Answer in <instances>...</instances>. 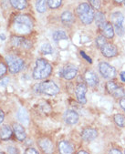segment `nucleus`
Returning a JSON list of instances; mask_svg holds the SVG:
<instances>
[{"label":"nucleus","instance_id":"f257e3e1","mask_svg":"<svg viewBox=\"0 0 125 154\" xmlns=\"http://www.w3.org/2000/svg\"><path fill=\"white\" fill-rule=\"evenodd\" d=\"M52 72V67L44 58H39L36 61V67L33 70L35 79H43L48 78Z\"/></svg>","mask_w":125,"mask_h":154},{"label":"nucleus","instance_id":"f03ea898","mask_svg":"<svg viewBox=\"0 0 125 154\" xmlns=\"http://www.w3.org/2000/svg\"><path fill=\"white\" fill-rule=\"evenodd\" d=\"M15 30L20 34H28L33 26L31 18L26 15H18L15 17Z\"/></svg>","mask_w":125,"mask_h":154},{"label":"nucleus","instance_id":"7ed1b4c3","mask_svg":"<svg viewBox=\"0 0 125 154\" xmlns=\"http://www.w3.org/2000/svg\"><path fill=\"white\" fill-rule=\"evenodd\" d=\"M76 11L80 20L85 25H89L94 19V11L87 3H82L79 5Z\"/></svg>","mask_w":125,"mask_h":154},{"label":"nucleus","instance_id":"20e7f679","mask_svg":"<svg viewBox=\"0 0 125 154\" xmlns=\"http://www.w3.org/2000/svg\"><path fill=\"white\" fill-rule=\"evenodd\" d=\"M35 88L36 92H40V93H44L48 96H54L59 92V88L51 80H46L42 83H39L35 87Z\"/></svg>","mask_w":125,"mask_h":154},{"label":"nucleus","instance_id":"39448f33","mask_svg":"<svg viewBox=\"0 0 125 154\" xmlns=\"http://www.w3.org/2000/svg\"><path fill=\"white\" fill-rule=\"evenodd\" d=\"M6 61L8 65L9 71L12 74L18 73L24 67V61L15 55H8L6 57Z\"/></svg>","mask_w":125,"mask_h":154},{"label":"nucleus","instance_id":"423d86ee","mask_svg":"<svg viewBox=\"0 0 125 154\" xmlns=\"http://www.w3.org/2000/svg\"><path fill=\"white\" fill-rule=\"evenodd\" d=\"M111 18L112 26L114 27L115 32L119 36H122V34L124 32V29H123V26H122L123 20H124L123 15L120 12H115V13L111 14Z\"/></svg>","mask_w":125,"mask_h":154},{"label":"nucleus","instance_id":"0eeeda50","mask_svg":"<svg viewBox=\"0 0 125 154\" xmlns=\"http://www.w3.org/2000/svg\"><path fill=\"white\" fill-rule=\"evenodd\" d=\"M106 88H107V90H108L109 93H110L111 95H112V96H113L114 98H116V99H121V98H123V97L125 96L124 89H123L121 87L118 86L116 83L112 82V81L107 82V84H106Z\"/></svg>","mask_w":125,"mask_h":154},{"label":"nucleus","instance_id":"6e6552de","mask_svg":"<svg viewBox=\"0 0 125 154\" xmlns=\"http://www.w3.org/2000/svg\"><path fill=\"white\" fill-rule=\"evenodd\" d=\"M99 69L102 77L105 79H113L116 76L115 69L107 62H101L99 65Z\"/></svg>","mask_w":125,"mask_h":154},{"label":"nucleus","instance_id":"1a4fd4ad","mask_svg":"<svg viewBox=\"0 0 125 154\" xmlns=\"http://www.w3.org/2000/svg\"><path fill=\"white\" fill-rule=\"evenodd\" d=\"M11 43L14 47H19V48H26V49H30L32 48V43H31L29 40L24 38L23 37H18V36L12 37Z\"/></svg>","mask_w":125,"mask_h":154},{"label":"nucleus","instance_id":"9d476101","mask_svg":"<svg viewBox=\"0 0 125 154\" xmlns=\"http://www.w3.org/2000/svg\"><path fill=\"white\" fill-rule=\"evenodd\" d=\"M86 93H87V86L84 83L78 84L76 87V97L80 104H85L87 102Z\"/></svg>","mask_w":125,"mask_h":154},{"label":"nucleus","instance_id":"9b49d317","mask_svg":"<svg viewBox=\"0 0 125 154\" xmlns=\"http://www.w3.org/2000/svg\"><path fill=\"white\" fill-rule=\"evenodd\" d=\"M78 73V69L75 66L73 65H67L64 67V69L61 70L60 74L61 76L63 77L65 79L67 80H70L72 79H74L76 77Z\"/></svg>","mask_w":125,"mask_h":154},{"label":"nucleus","instance_id":"f8f14e48","mask_svg":"<svg viewBox=\"0 0 125 154\" xmlns=\"http://www.w3.org/2000/svg\"><path fill=\"white\" fill-rule=\"evenodd\" d=\"M63 119L64 121L69 125H74L79 121V114L71 109H69L65 111L63 115Z\"/></svg>","mask_w":125,"mask_h":154},{"label":"nucleus","instance_id":"ddd939ff","mask_svg":"<svg viewBox=\"0 0 125 154\" xmlns=\"http://www.w3.org/2000/svg\"><path fill=\"white\" fill-rule=\"evenodd\" d=\"M101 50H102V53L103 54V56L106 57H115L118 53V49H117L116 46H114L113 44H110V43H106L105 45H103L101 48Z\"/></svg>","mask_w":125,"mask_h":154},{"label":"nucleus","instance_id":"4468645a","mask_svg":"<svg viewBox=\"0 0 125 154\" xmlns=\"http://www.w3.org/2000/svg\"><path fill=\"white\" fill-rule=\"evenodd\" d=\"M97 136H98V131L95 129H92V128L85 129L81 133L82 140L87 142H90L92 140H94L97 138Z\"/></svg>","mask_w":125,"mask_h":154},{"label":"nucleus","instance_id":"2eb2a0df","mask_svg":"<svg viewBox=\"0 0 125 154\" xmlns=\"http://www.w3.org/2000/svg\"><path fill=\"white\" fill-rule=\"evenodd\" d=\"M85 80L87 84L90 87H96L99 84V79L96 73H94L91 70H88L85 73Z\"/></svg>","mask_w":125,"mask_h":154},{"label":"nucleus","instance_id":"dca6fc26","mask_svg":"<svg viewBox=\"0 0 125 154\" xmlns=\"http://www.w3.org/2000/svg\"><path fill=\"white\" fill-rule=\"evenodd\" d=\"M58 147L59 152L62 153V154H70L74 150L73 145L70 142L66 141V140H61V141H59Z\"/></svg>","mask_w":125,"mask_h":154},{"label":"nucleus","instance_id":"f3484780","mask_svg":"<svg viewBox=\"0 0 125 154\" xmlns=\"http://www.w3.org/2000/svg\"><path fill=\"white\" fill-rule=\"evenodd\" d=\"M13 131H14L16 138L18 140L23 141V140H26L27 134H26V131H25V129L23 128L22 125L18 124V123H15V124L13 125Z\"/></svg>","mask_w":125,"mask_h":154},{"label":"nucleus","instance_id":"a211bd4d","mask_svg":"<svg viewBox=\"0 0 125 154\" xmlns=\"http://www.w3.org/2000/svg\"><path fill=\"white\" fill-rule=\"evenodd\" d=\"M39 148L42 149V151L45 153H50L53 151V144L51 140L48 138H44L40 140L39 141Z\"/></svg>","mask_w":125,"mask_h":154},{"label":"nucleus","instance_id":"6ab92c4d","mask_svg":"<svg viewBox=\"0 0 125 154\" xmlns=\"http://www.w3.org/2000/svg\"><path fill=\"white\" fill-rule=\"evenodd\" d=\"M102 34L105 38H112L114 36V27L112 26V24L106 22L102 26Z\"/></svg>","mask_w":125,"mask_h":154},{"label":"nucleus","instance_id":"aec40b11","mask_svg":"<svg viewBox=\"0 0 125 154\" xmlns=\"http://www.w3.org/2000/svg\"><path fill=\"white\" fill-rule=\"evenodd\" d=\"M12 136V129L8 125H3L0 128V139L7 140Z\"/></svg>","mask_w":125,"mask_h":154},{"label":"nucleus","instance_id":"412c9836","mask_svg":"<svg viewBox=\"0 0 125 154\" xmlns=\"http://www.w3.org/2000/svg\"><path fill=\"white\" fill-rule=\"evenodd\" d=\"M61 21L65 26H71L74 23V17L72 13L70 11H65L61 15Z\"/></svg>","mask_w":125,"mask_h":154},{"label":"nucleus","instance_id":"4be33fe9","mask_svg":"<svg viewBox=\"0 0 125 154\" xmlns=\"http://www.w3.org/2000/svg\"><path fill=\"white\" fill-rule=\"evenodd\" d=\"M17 119L19 121L23 122V124H26L27 125L28 122H29V116H28V113L27 112V110L23 108H21L18 112H17Z\"/></svg>","mask_w":125,"mask_h":154},{"label":"nucleus","instance_id":"5701e85b","mask_svg":"<svg viewBox=\"0 0 125 154\" xmlns=\"http://www.w3.org/2000/svg\"><path fill=\"white\" fill-rule=\"evenodd\" d=\"M11 6L18 10H23L27 8V0H9Z\"/></svg>","mask_w":125,"mask_h":154},{"label":"nucleus","instance_id":"b1692460","mask_svg":"<svg viewBox=\"0 0 125 154\" xmlns=\"http://www.w3.org/2000/svg\"><path fill=\"white\" fill-rule=\"evenodd\" d=\"M68 36L63 30H58L53 34V39L55 42H58L59 40H68Z\"/></svg>","mask_w":125,"mask_h":154},{"label":"nucleus","instance_id":"393cba45","mask_svg":"<svg viewBox=\"0 0 125 154\" xmlns=\"http://www.w3.org/2000/svg\"><path fill=\"white\" fill-rule=\"evenodd\" d=\"M36 9L39 13H44L47 9V0H37Z\"/></svg>","mask_w":125,"mask_h":154},{"label":"nucleus","instance_id":"a878e982","mask_svg":"<svg viewBox=\"0 0 125 154\" xmlns=\"http://www.w3.org/2000/svg\"><path fill=\"white\" fill-rule=\"evenodd\" d=\"M94 18L98 26L102 27L105 24V16L102 12H96V14L94 15Z\"/></svg>","mask_w":125,"mask_h":154},{"label":"nucleus","instance_id":"bb28decb","mask_svg":"<svg viewBox=\"0 0 125 154\" xmlns=\"http://www.w3.org/2000/svg\"><path fill=\"white\" fill-rule=\"evenodd\" d=\"M114 121L119 127H125V117L120 114L114 115Z\"/></svg>","mask_w":125,"mask_h":154},{"label":"nucleus","instance_id":"cd10ccee","mask_svg":"<svg viewBox=\"0 0 125 154\" xmlns=\"http://www.w3.org/2000/svg\"><path fill=\"white\" fill-rule=\"evenodd\" d=\"M61 3L62 0H48V6L52 9L59 8L61 6Z\"/></svg>","mask_w":125,"mask_h":154},{"label":"nucleus","instance_id":"c85d7f7f","mask_svg":"<svg viewBox=\"0 0 125 154\" xmlns=\"http://www.w3.org/2000/svg\"><path fill=\"white\" fill-rule=\"evenodd\" d=\"M41 52L45 55H50L52 54V48L48 43L43 44L41 47Z\"/></svg>","mask_w":125,"mask_h":154},{"label":"nucleus","instance_id":"c756f323","mask_svg":"<svg viewBox=\"0 0 125 154\" xmlns=\"http://www.w3.org/2000/svg\"><path fill=\"white\" fill-rule=\"evenodd\" d=\"M106 44V39H105V37L103 36H100L96 38V45L98 46V48H102L103 45Z\"/></svg>","mask_w":125,"mask_h":154},{"label":"nucleus","instance_id":"7c9ffc66","mask_svg":"<svg viewBox=\"0 0 125 154\" xmlns=\"http://www.w3.org/2000/svg\"><path fill=\"white\" fill-rule=\"evenodd\" d=\"M89 2L96 9H99L101 8V0H89Z\"/></svg>","mask_w":125,"mask_h":154},{"label":"nucleus","instance_id":"2f4dec72","mask_svg":"<svg viewBox=\"0 0 125 154\" xmlns=\"http://www.w3.org/2000/svg\"><path fill=\"white\" fill-rule=\"evenodd\" d=\"M6 72H7V67L3 63H0V78L4 76Z\"/></svg>","mask_w":125,"mask_h":154},{"label":"nucleus","instance_id":"473e14b6","mask_svg":"<svg viewBox=\"0 0 125 154\" xmlns=\"http://www.w3.org/2000/svg\"><path fill=\"white\" fill-rule=\"evenodd\" d=\"M26 154H38V150L34 148H27L25 151Z\"/></svg>","mask_w":125,"mask_h":154},{"label":"nucleus","instance_id":"72a5a7b5","mask_svg":"<svg viewBox=\"0 0 125 154\" xmlns=\"http://www.w3.org/2000/svg\"><path fill=\"white\" fill-rule=\"evenodd\" d=\"M8 153H13V154H15V153H18V150H17V148L12 147V146H9V147H8Z\"/></svg>","mask_w":125,"mask_h":154},{"label":"nucleus","instance_id":"f704fd0d","mask_svg":"<svg viewBox=\"0 0 125 154\" xmlns=\"http://www.w3.org/2000/svg\"><path fill=\"white\" fill-rule=\"evenodd\" d=\"M8 82H9L8 78H4V79H1V81H0V85H1V86H6L7 84H8Z\"/></svg>","mask_w":125,"mask_h":154},{"label":"nucleus","instance_id":"c9c22d12","mask_svg":"<svg viewBox=\"0 0 125 154\" xmlns=\"http://www.w3.org/2000/svg\"><path fill=\"white\" fill-rule=\"evenodd\" d=\"M120 106L121 109L125 111V99H124V97L121 98V99L120 100Z\"/></svg>","mask_w":125,"mask_h":154},{"label":"nucleus","instance_id":"e433bc0d","mask_svg":"<svg viewBox=\"0 0 125 154\" xmlns=\"http://www.w3.org/2000/svg\"><path fill=\"white\" fill-rule=\"evenodd\" d=\"M109 152L111 153V154H121V151L119 150V149H111Z\"/></svg>","mask_w":125,"mask_h":154},{"label":"nucleus","instance_id":"4c0bfd02","mask_svg":"<svg viewBox=\"0 0 125 154\" xmlns=\"http://www.w3.org/2000/svg\"><path fill=\"white\" fill-rule=\"evenodd\" d=\"M4 119H5V115H4V112L0 109V124L4 121Z\"/></svg>","mask_w":125,"mask_h":154},{"label":"nucleus","instance_id":"58836bf2","mask_svg":"<svg viewBox=\"0 0 125 154\" xmlns=\"http://www.w3.org/2000/svg\"><path fill=\"white\" fill-rule=\"evenodd\" d=\"M80 54L82 55V57H85V58H86V59H87L88 61H89V63H91V59H90L89 57H87V56L85 55V53H84L83 51H81V52H80Z\"/></svg>","mask_w":125,"mask_h":154},{"label":"nucleus","instance_id":"ea45409f","mask_svg":"<svg viewBox=\"0 0 125 154\" xmlns=\"http://www.w3.org/2000/svg\"><path fill=\"white\" fill-rule=\"evenodd\" d=\"M120 79H121V80L123 82H125V71H123V72L120 73Z\"/></svg>","mask_w":125,"mask_h":154},{"label":"nucleus","instance_id":"a19ab883","mask_svg":"<svg viewBox=\"0 0 125 154\" xmlns=\"http://www.w3.org/2000/svg\"><path fill=\"white\" fill-rule=\"evenodd\" d=\"M0 38H1L2 40H5V39H6V37H5V35H3V34H0Z\"/></svg>","mask_w":125,"mask_h":154},{"label":"nucleus","instance_id":"79ce46f5","mask_svg":"<svg viewBox=\"0 0 125 154\" xmlns=\"http://www.w3.org/2000/svg\"><path fill=\"white\" fill-rule=\"evenodd\" d=\"M78 153H79V154H88V152H87V151H84V150H80V151H79Z\"/></svg>","mask_w":125,"mask_h":154},{"label":"nucleus","instance_id":"37998d69","mask_svg":"<svg viewBox=\"0 0 125 154\" xmlns=\"http://www.w3.org/2000/svg\"><path fill=\"white\" fill-rule=\"evenodd\" d=\"M123 1H124V0H115V2H117V3H121Z\"/></svg>","mask_w":125,"mask_h":154},{"label":"nucleus","instance_id":"c03bdc74","mask_svg":"<svg viewBox=\"0 0 125 154\" xmlns=\"http://www.w3.org/2000/svg\"><path fill=\"white\" fill-rule=\"evenodd\" d=\"M124 4H125V0H124Z\"/></svg>","mask_w":125,"mask_h":154}]
</instances>
